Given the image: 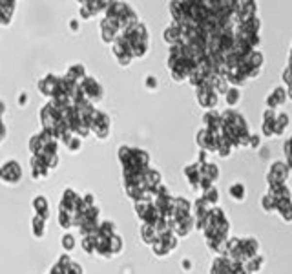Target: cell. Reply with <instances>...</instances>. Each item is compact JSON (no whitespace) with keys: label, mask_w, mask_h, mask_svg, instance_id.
I'll list each match as a JSON object with an SVG mask.
<instances>
[{"label":"cell","mask_w":292,"mask_h":274,"mask_svg":"<svg viewBox=\"0 0 292 274\" xmlns=\"http://www.w3.org/2000/svg\"><path fill=\"white\" fill-rule=\"evenodd\" d=\"M148 48V35L141 24H134L122 31V37L115 42V55L122 64H128L132 57L144 55Z\"/></svg>","instance_id":"6da1fadb"},{"label":"cell","mask_w":292,"mask_h":274,"mask_svg":"<svg viewBox=\"0 0 292 274\" xmlns=\"http://www.w3.org/2000/svg\"><path fill=\"white\" fill-rule=\"evenodd\" d=\"M258 254H259V243L254 238H245V240L232 238L226 241L225 256L236 263H240V265H245L248 259L258 256Z\"/></svg>","instance_id":"7a4b0ae2"},{"label":"cell","mask_w":292,"mask_h":274,"mask_svg":"<svg viewBox=\"0 0 292 274\" xmlns=\"http://www.w3.org/2000/svg\"><path fill=\"white\" fill-rule=\"evenodd\" d=\"M120 161L124 165V174H134L142 168H148V155L142 150L134 148H122L120 150Z\"/></svg>","instance_id":"3957f363"},{"label":"cell","mask_w":292,"mask_h":274,"mask_svg":"<svg viewBox=\"0 0 292 274\" xmlns=\"http://www.w3.org/2000/svg\"><path fill=\"white\" fill-rule=\"evenodd\" d=\"M289 174H291V170H289V167H287V163H283V161H276V163H272L270 168H269V174H267V183H269V187L285 185Z\"/></svg>","instance_id":"277c9868"},{"label":"cell","mask_w":292,"mask_h":274,"mask_svg":"<svg viewBox=\"0 0 292 274\" xmlns=\"http://www.w3.org/2000/svg\"><path fill=\"white\" fill-rule=\"evenodd\" d=\"M197 101H199V104L203 108H216L217 104V93L216 90L210 86V84H201V86H197Z\"/></svg>","instance_id":"5b68a950"},{"label":"cell","mask_w":292,"mask_h":274,"mask_svg":"<svg viewBox=\"0 0 292 274\" xmlns=\"http://www.w3.org/2000/svg\"><path fill=\"white\" fill-rule=\"evenodd\" d=\"M177 247V238L173 236V232H168L165 236L157 238V241L154 243V251L159 256H166L168 252H172Z\"/></svg>","instance_id":"8992f818"},{"label":"cell","mask_w":292,"mask_h":274,"mask_svg":"<svg viewBox=\"0 0 292 274\" xmlns=\"http://www.w3.org/2000/svg\"><path fill=\"white\" fill-rule=\"evenodd\" d=\"M285 101H287V90L281 88V86H277V88L270 91V95L267 97V108L276 112L279 106H283Z\"/></svg>","instance_id":"52a82bcc"},{"label":"cell","mask_w":292,"mask_h":274,"mask_svg":"<svg viewBox=\"0 0 292 274\" xmlns=\"http://www.w3.org/2000/svg\"><path fill=\"white\" fill-rule=\"evenodd\" d=\"M274 121H276V112L274 110H265L263 112V136L265 137H272L274 136Z\"/></svg>","instance_id":"ba28073f"},{"label":"cell","mask_w":292,"mask_h":274,"mask_svg":"<svg viewBox=\"0 0 292 274\" xmlns=\"http://www.w3.org/2000/svg\"><path fill=\"white\" fill-rule=\"evenodd\" d=\"M274 210L281 216V220L283 221H287V223L292 221V199H281V201H276Z\"/></svg>","instance_id":"9c48e42d"},{"label":"cell","mask_w":292,"mask_h":274,"mask_svg":"<svg viewBox=\"0 0 292 274\" xmlns=\"http://www.w3.org/2000/svg\"><path fill=\"white\" fill-rule=\"evenodd\" d=\"M289 115L287 114H276V121H274V136H283L287 126H289Z\"/></svg>","instance_id":"30bf717a"},{"label":"cell","mask_w":292,"mask_h":274,"mask_svg":"<svg viewBox=\"0 0 292 274\" xmlns=\"http://www.w3.org/2000/svg\"><path fill=\"white\" fill-rule=\"evenodd\" d=\"M263 263H265V258H263L261 254H258V256L250 258L247 263H245V265H241V267H243V269H245L248 274H254V273H258V271L261 269Z\"/></svg>","instance_id":"8fae6325"},{"label":"cell","mask_w":292,"mask_h":274,"mask_svg":"<svg viewBox=\"0 0 292 274\" xmlns=\"http://www.w3.org/2000/svg\"><path fill=\"white\" fill-rule=\"evenodd\" d=\"M203 201H206L210 206L216 205L217 199H219V192H217L216 187H210V188H206V190H203Z\"/></svg>","instance_id":"7c38bea8"},{"label":"cell","mask_w":292,"mask_h":274,"mask_svg":"<svg viewBox=\"0 0 292 274\" xmlns=\"http://www.w3.org/2000/svg\"><path fill=\"white\" fill-rule=\"evenodd\" d=\"M225 95H226V104H228V106H236L241 99L238 88H228V91H226Z\"/></svg>","instance_id":"4fadbf2b"},{"label":"cell","mask_w":292,"mask_h":274,"mask_svg":"<svg viewBox=\"0 0 292 274\" xmlns=\"http://www.w3.org/2000/svg\"><path fill=\"white\" fill-rule=\"evenodd\" d=\"M230 196H232L234 199L241 201V199L245 198V187H243L241 183H234L232 187H230Z\"/></svg>","instance_id":"5bb4252c"},{"label":"cell","mask_w":292,"mask_h":274,"mask_svg":"<svg viewBox=\"0 0 292 274\" xmlns=\"http://www.w3.org/2000/svg\"><path fill=\"white\" fill-rule=\"evenodd\" d=\"M261 206L267 212H274V201H272V198H270L269 194H265L261 198Z\"/></svg>","instance_id":"9a60e30c"},{"label":"cell","mask_w":292,"mask_h":274,"mask_svg":"<svg viewBox=\"0 0 292 274\" xmlns=\"http://www.w3.org/2000/svg\"><path fill=\"white\" fill-rule=\"evenodd\" d=\"M283 81H285V84L291 88V86H292V69L291 68H287L283 71Z\"/></svg>","instance_id":"2e32d148"},{"label":"cell","mask_w":292,"mask_h":274,"mask_svg":"<svg viewBox=\"0 0 292 274\" xmlns=\"http://www.w3.org/2000/svg\"><path fill=\"white\" fill-rule=\"evenodd\" d=\"M285 155H287V159H292V137L287 139V143H285Z\"/></svg>","instance_id":"e0dca14e"},{"label":"cell","mask_w":292,"mask_h":274,"mask_svg":"<svg viewBox=\"0 0 292 274\" xmlns=\"http://www.w3.org/2000/svg\"><path fill=\"white\" fill-rule=\"evenodd\" d=\"M250 146H259V137H256V136H252L250 137Z\"/></svg>","instance_id":"ac0fdd59"}]
</instances>
